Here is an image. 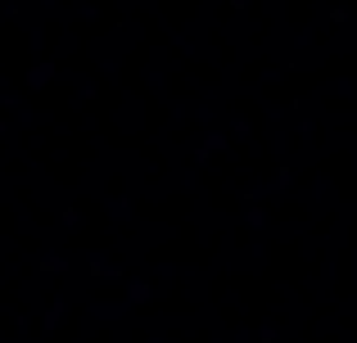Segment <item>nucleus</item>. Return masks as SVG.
Here are the masks:
<instances>
[]
</instances>
